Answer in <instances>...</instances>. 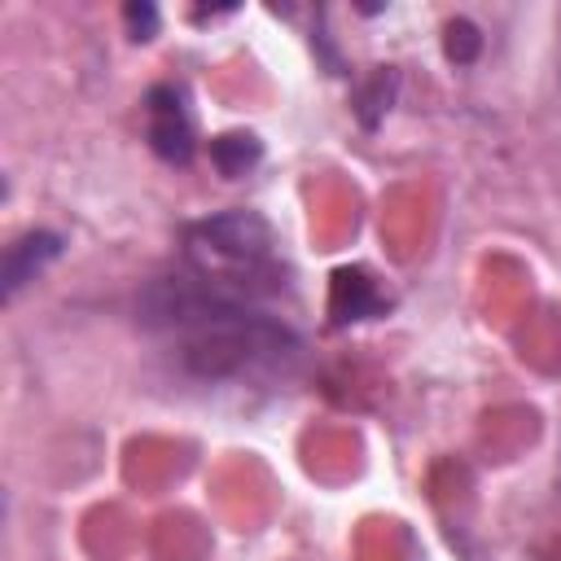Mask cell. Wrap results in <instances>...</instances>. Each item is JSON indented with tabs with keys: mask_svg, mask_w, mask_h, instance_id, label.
Segmentation results:
<instances>
[{
	"mask_svg": "<svg viewBox=\"0 0 561 561\" xmlns=\"http://www.w3.org/2000/svg\"><path fill=\"white\" fill-rule=\"evenodd\" d=\"M188 272L224 294L250 298L276 280L272 228L250 210H228L188 228Z\"/></svg>",
	"mask_w": 561,
	"mask_h": 561,
	"instance_id": "obj_2",
	"label": "cell"
},
{
	"mask_svg": "<svg viewBox=\"0 0 561 561\" xmlns=\"http://www.w3.org/2000/svg\"><path fill=\"white\" fill-rule=\"evenodd\" d=\"M140 320L162 333L180 364L202 381H250L285 373L302 342L280 320L250 307V298L224 294L193 272L153 280L140 298Z\"/></svg>",
	"mask_w": 561,
	"mask_h": 561,
	"instance_id": "obj_1",
	"label": "cell"
},
{
	"mask_svg": "<svg viewBox=\"0 0 561 561\" xmlns=\"http://www.w3.org/2000/svg\"><path fill=\"white\" fill-rule=\"evenodd\" d=\"M210 158H215V167H219L224 175H241V171L259 158V140H254V136H219V140L210 145Z\"/></svg>",
	"mask_w": 561,
	"mask_h": 561,
	"instance_id": "obj_5",
	"label": "cell"
},
{
	"mask_svg": "<svg viewBox=\"0 0 561 561\" xmlns=\"http://www.w3.org/2000/svg\"><path fill=\"white\" fill-rule=\"evenodd\" d=\"M61 254V237L57 232H26L13 245H4V263H0V289L4 298H18L22 285H31L53 259Z\"/></svg>",
	"mask_w": 561,
	"mask_h": 561,
	"instance_id": "obj_4",
	"label": "cell"
},
{
	"mask_svg": "<svg viewBox=\"0 0 561 561\" xmlns=\"http://www.w3.org/2000/svg\"><path fill=\"white\" fill-rule=\"evenodd\" d=\"M145 114H149L153 153L167 158V162H188L193 158V118H188L184 96L171 83H158L149 92V101H145Z\"/></svg>",
	"mask_w": 561,
	"mask_h": 561,
	"instance_id": "obj_3",
	"label": "cell"
}]
</instances>
